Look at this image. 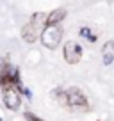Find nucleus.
<instances>
[{"label":"nucleus","mask_w":114,"mask_h":121,"mask_svg":"<svg viewBox=\"0 0 114 121\" xmlns=\"http://www.w3.org/2000/svg\"><path fill=\"white\" fill-rule=\"evenodd\" d=\"M0 87H2V91L9 89V87H16L20 93L23 91V84L20 78L18 68H14L7 59L0 60Z\"/></svg>","instance_id":"nucleus-1"},{"label":"nucleus","mask_w":114,"mask_h":121,"mask_svg":"<svg viewBox=\"0 0 114 121\" xmlns=\"http://www.w3.org/2000/svg\"><path fill=\"white\" fill-rule=\"evenodd\" d=\"M45 27H46V16L43 13H34L32 18L29 20V23H25L22 29L23 41L29 43V45L36 43V39L41 38V32L45 30Z\"/></svg>","instance_id":"nucleus-2"},{"label":"nucleus","mask_w":114,"mask_h":121,"mask_svg":"<svg viewBox=\"0 0 114 121\" xmlns=\"http://www.w3.org/2000/svg\"><path fill=\"white\" fill-rule=\"evenodd\" d=\"M62 36H64V29L61 25H55V27H45V30L41 32V45L48 50H55L57 46L61 45L62 41Z\"/></svg>","instance_id":"nucleus-3"},{"label":"nucleus","mask_w":114,"mask_h":121,"mask_svg":"<svg viewBox=\"0 0 114 121\" xmlns=\"http://www.w3.org/2000/svg\"><path fill=\"white\" fill-rule=\"evenodd\" d=\"M68 91V107L71 110H77V112H84V110L89 109V103H88V98L84 95L79 87H70Z\"/></svg>","instance_id":"nucleus-4"},{"label":"nucleus","mask_w":114,"mask_h":121,"mask_svg":"<svg viewBox=\"0 0 114 121\" xmlns=\"http://www.w3.org/2000/svg\"><path fill=\"white\" fill-rule=\"evenodd\" d=\"M2 95H4V105L7 107L9 110H18L20 109V105H22V93H20L16 87L4 89Z\"/></svg>","instance_id":"nucleus-5"},{"label":"nucleus","mask_w":114,"mask_h":121,"mask_svg":"<svg viewBox=\"0 0 114 121\" xmlns=\"http://www.w3.org/2000/svg\"><path fill=\"white\" fill-rule=\"evenodd\" d=\"M62 53H64V60L68 64H77L82 57V48L77 41H66Z\"/></svg>","instance_id":"nucleus-6"},{"label":"nucleus","mask_w":114,"mask_h":121,"mask_svg":"<svg viewBox=\"0 0 114 121\" xmlns=\"http://www.w3.org/2000/svg\"><path fill=\"white\" fill-rule=\"evenodd\" d=\"M66 18V9H53L48 16H46V27H55Z\"/></svg>","instance_id":"nucleus-7"},{"label":"nucleus","mask_w":114,"mask_h":121,"mask_svg":"<svg viewBox=\"0 0 114 121\" xmlns=\"http://www.w3.org/2000/svg\"><path fill=\"white\" fill-rule=\"evenodd\" d=\"M102 55H103V64L105 66H109L114 60V39H110V41H107L105 45H103Z\"/></svg>","instance_id":"nucleus-8"},{"label":"nucleus","mask_w":114,"mask_h":121,"mask_svg":"<svg viewBox=\"0 0 114 121\" xmlns=\"http://www.w3.org/2000/svg\"><path fill=\"white\" fill-rule=\"evenodd\" d=\"M53 95L57 96V102H59V105H62V107H68V91L66 89H59L57 91H53Z\"/></svg>","instance_id":"nucleus-9"},{"label":"nucleus","mask_w":114,"mask_h":121,"mask_svg":"<svg viewBox=\"0 0 114 121\" xmlns=\"http://www.w3.org/2000/svg\"><path fill=\"white\" fill-rule=\"evenodd\" d=\"M23 117H25L27 121H43L39 116H36V114L31 112V110H25V112H23Z\"/></svg>","instance_id":"nucleus-10"},{"label":"nucleus","mask_w":114,"mask_h":121,"mask_svg":"<svg viewBox=\"0 0 114 121\" xmlns=\"http://www.w3.org/2000/svg\"><path fill=\"white\" fill-rule=\"evenodd\" d=\"M80 36H82V38H89V36H91L89 27H82V29H80Z\"/></svg>","instance_id":"nucleus-11"},{"label":"nucleus","mask_w":114,"mask_h":121,"mask_svg":"<svg viewBox=\"0 0 114 121\" xmlns=\"http://www.w3.org/2000/svg\"><path fill=\"white\" fill-rule=\"evenodd\" d=\"M22 93H23V95H25V96H27L29 100L32 98V91H31V89H27V87H23V91H22Z\"/></svg>","instance_id":"nucleus-12"},{"label":"nucleus","mask_w":114,"mask_h":121,"mask_svg":"<svg viewBox=\"0 0 114 121\" xmlns=\"http://www.w3.org/2000/svg\"><path fill=\"white\" fill-rule=\"evenodd\" d=\"M96 39H98V38H96L95 34H91V36L88 38V41H89V43H96Z\"/></svg>","instance_id":"nucleus-13"},{"label":"nucleus","mask_w":114,"mask_h":121,"mask_svg":"<svg viewBox=\"0 0 114 121\" xmlns=\"http://www.w3.org/2000/svg\"><path fill=\"white\" fill-rule=\"evenodd\" d=\"M0 121H4V119H2V117H0Z\"/></svg>","instance_id":"nucleus-14"}]
</instances>
